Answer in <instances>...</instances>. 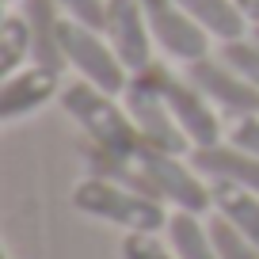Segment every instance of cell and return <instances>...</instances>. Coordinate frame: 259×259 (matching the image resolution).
Listing matches in <instances>:
<instances>
[{
	"label": "cell",
	"mask_w": 259,
	"mask_h": 259,
	"mask_svg": "<svg viewBox=\"0 0 259 259\" xmlns=\"http://www.w3.org/2000/svg\"><path fill=\"white\" fill-rule=\"evenodd\" d=\"M61 92V73L46 65H23L19 73L0 76V118L16 122L31 111H42L50 99Z\"/></svg>",
	"instance_id": "30bf717a"
},
{
	"label": "cell",
	"mask_w": 259,
	"mask_h": 259,
	"mask_svg": "<svg viewBox=\"0 0 259 259\" xmlns=\"http://www.w3.org/2000/svg\"><path fill=\"white\" fill-rule=\"evenodd\" d=\"M61 46H65V65L80 80L96 84V88L111 92V96H126L134 73L122 65V57L114 54V46L107 42L103 31H92V27H80L73 19H65Z\"/></svg>",
	"instance_id": "277c9868"
},
{
	"label": "cell",
	"mask_w": 259,
	"mask_h": 259,
	"mask_svg": "<svg viewBox=\"0 0 259 259\" xmlns=\"http://www.w3.org/2000/svg\"><path fill=\"white\" fill-rule=\"evenodd\" d=\"M218 57L229 65V69H236L248 84H255V88H259V38L251 31L218 42Z\"/></svg>",
	"instance_id": "e0dca14e"
},
{
	"label": "cell",
	"mask_w": 259,
	"mask_h": 259,
	"mask_svg": "<svg viewBox=\"0 0 259 259\" xmlns=\"http://www.w3.org/2000/svg\"><path fill=\"white\" fill-rule=\"evenodd\" d=\"M187 8V16L202 27L213 42H225V38H236V34H248V19L240 16L233 0H179Z\"/></svg>",
	"instance_id": "5bb4252c"
},
{
	"label": "cell",
	"mask_w": 259,
	"mask_h": 259,
	"mask_svg": "<svg viewBox=\"0 0 259 259\" xmlns=\"http://www.w3.org/2000/svg\"><path fill=\"white\" fill-rule=\"evenodd\" d=\"M23 65H31V27L23 12H8L0 19V76L19 73Z\"/></svg>",
	"instance_id": "2e32d148"
},
{
	"label": "cell",
	"mask_w": 259,
	"mask_h": 259,
	"mask_svg": "<svg viewBox=\"0 0 259 259\" xmlns=\"http://www.w3.org/2000/svg\"><path fill=\"white\" fill-rule=\"evenodd\" d=\"M27 27H31V61L46 65L65 73V46H61V31H65V12L57 8V0H23L19 4Z\"/></svg>",
	"instance_id": "7c38bea8"
},
{
	"label": "cell",
	"mask_w": 259,
	"mask_h": 259,
	"mask_svg": "<svg viewBox=\"0 0 259 259\" xmlns=\"http://www.w3.org/2000/svg\"><path fill=\"white\" fill-rule=\"evenodd\" d=\"M164 96H168V107H171V114H176L179 130H183V138L191 141V149L218 145V141H221V130H225V126H221V111L210 103V96H206L187 73L183 76L171 73Z\"/></svg>",
	"instance_id": "ba28073f"
},
{
	"label": "cell",
	"mask_w": 259,
	"mask_h": 259,
	"mask_svg": "<svg viewBox=\"0 0 259 259\" xmlns=\"http://www.w3.org/2000/svg\"><path fill=\"white\" fill-rule=\"evenodd\" d=\"M73 206L88 218L126 229V233H160L171 218L160 198H149L134 187H122L114 179H99V176H84L73 187Z\"/></svg>",
	"instance_id": "3957f363"
},
{
	"label": "cell",
	"mask_w": 259,
	"mask_h": 259,
	"mask_svg": "<svg viewBox=\"0 0 259 259\" xmlns=\"http://www.w3.org/2000/svg\"><path fill=\"white\" fill-rule=\"evenodd\" d=\"M168 80H171L168 65H160V61L145 65V69H138V73L130 76V88H126V96H122V103H126L130 118L138 126L145 149L191 153V141L183 138V130H179L176 114H171V107H168V96H164Z\"/></svg>",
	"instance_id": "7a4b0ae2"
},
{
	"label": "cell",
	"mask_w": 259,
	"mask_h": 259,
	"mask_svg": "<svg viewBox=\"0 0 259 259\" xmlns=\"http://www.w3.org/2000/svg\"><path fill=\"white\" fill-rule=\"evenodd\" d=\"M236 8H240V16L248 19V23H259V0H233Z\"/></svg>",
	"instance_id": "7402d4cb"
},
{
	"label": "cell",
	"mask_w": 259,
	"mask_h": 259,
	"mask_svg": "<svg viewBox=\"0 0 259 259\" xmlns=\"http://www.w3.org/2000/svg\"><path fill=\"white\" fill-rule=\"evenodd\" d=\"M187 76H191V80L210 96V103L218 107L221 114H229V118L259 114V88H255V84H248L236 69H229L218 54L187 65Z\"/></svg>",
	"instance_id": "52a82bcc"
},
{
	"label": "cell",
	"mask_w": 259,
	"mask_h": 259,
	"mask_svg": "<svg viewBox=\"0 0 259 259\" xmlns=\"http://www.w3.org/2000/svg\"><path fill=\"white\" fill-rule=\"evenodd\" d=\"M191 164L202 171L210 183H233V187H248L259 191V156L244 153L233 141H218V145H198L191 149Z\"/></svg>",
	"instance_id": "8fae6325"
},
{
	"label": "cell",
	"mask_w": 259,
	"mask_h": 259,
	"mask_svg": "<svg viewBox=\"0 0 259 259\" xmlns=\"http://www.w3.org/2000/svg\"><path fill=\"white\" fill-rule=\"evenodd\" d=\"M122 259H179L171 244H160L156 233H126L122 236Z\"/></svg>",
	"instance_id": "ffe728a7"
},
{
	"label": "cell",
	"mask_w": 259,
	"mask_h": 259,
	"mask_svg": "<svg viewBox=\"0 0 259 259\" xmlns=\"http://www.w3.org/2000/svg\"><path fill=\"white\" fill-rule=\"evenodd\" d=\"M138 164L145 168L149 183L156 187L164 206H176L187 213H206L213 210V191L210 179L191 164L187 153H160V149H145L138 156Z\"/></svg>",
	"instance_id": "5b68a950"
},
{
	"label": "cell",
	"mask_w": 259,
	"mask_h": 259,
	"mask_svg": "<svg viewBox=\"0 0 259 259\" xmlns=\"http://www.w3.org/2000/svg\"><path fill=\"white\" fill-rule=\"evenodd\" d=\"M0 259H8V255H0Z\"/></svg>",
	"instance_id": "d4e9b609"
},
{
	"label": "cell",
	"mask_w": 259,
	"mask_h": 259,
	"mask_svg": "<svg viewBox=\"0 0 259 259\" xmlns=\"http://www.w3.org/2000/svg\"><path fill=\"white\" fill-rule=\"evenodd\" d=\"M141 4H145L149 31H153V42H156L160 54H168L171 61H179L183 69L213 54L210 50L213 38L187 16V8L179 0H141Z\"/></svg>",
	"instance_id": "8992f818"
},
{
	"label": "cell",
	"mask_w": 259,
	"mask_h": 259,
	"mask_svg": "<svg viewBox=\"0 0 259 259\" xmlns=\"http://www.w3.org/2000/svg\"><path fill=\"white\" fill-rule=\"evenodd\" d=\"M4 4H23V0H4Z\"/></svg>",
	"instance_id": "cb8c5ba5"
},
{
	"label": "cell",
	"mask_w": 259,
	"mask_h": 259,
	"mask_svg": "<svg viewBox=\"0 0 259 259\" xmlns=\"http://www.w3.org/2000/svg\"><path fill=\"white\" fill-rule=\"evenodd\" d=\"M210 191H213V213L225 218L233 229H240L259 248V191L233 183H210Z\"/></svg>",
	"instance_id": "4fadbf2b"
},
{
	"label": "cell",
	"mask_w": 259,
	"mask_h": 259,
	"mask_svg": "<svg viewBox=\"0 0 259 259\" xmlns=\"http://www.w3.org/2000/svg\"><path fill=\"white\" fill-rule=\"evenodd\" d=\"M210 236H213V251H218V259H259L255 244H251L240 229H233L225 218H218V213H213V221H210Z\"/></svg>",
	"instance_id": "ac0fdd59"
},
{
	"label": "cell",
	"mask_w": 259,
	"mask_h": 259,
	"mask_svg": "<svg viewBox=\"0 0 259 259\" xmlns=\"http://www.w3.org/2000/svg\"><path fill=\"white\" fill-rule=\"evenodd\" d=\"M118 99L122 96H111V92L96 88L88 80H76L69 88H61V107L84 130V138L111 149V153H122L130 160H138L145 153V141H141L138 126L130 118L126 103H118Z\"/></svg>",
	"instance_id": "6da1fadb"
},
{
	"label": "cell",
	"mask_w": 259,
	"mask_h": 259,
	"mask_svg": "<svg viewBox=\"0 0 259 259\" xmlns=\"http://www.w3.org/2000/svg\"><path fill=\"white\" fill-rule=\"evenodd\" d=\"M248 31H251V34H255V38H259V23H251V27H248Z\"/></svg>",
	"instance_id": "603a6c76"
},
{
	"label": "cell",
	"mask_w": 259,
	"mask_h": 259,
	"mask_svg": "<svg viewBox=\"0 0 259 259\" xmlns=\"http://www.w3.org/2000/svg\"><path fill=\"white\" fill-rule=\"evenodd\" d=\"M107 42L114 46V54L122 57L130 73H138L145 65H153V31H149V16L141 0H111L107 4Z\"/></svg>",
	"instance_id": "9c48e42d"
},
{
	"label": "cell",
	"mask_w": 259,
	"mask_h": 259,
	"mask_svg": "<svg viewBox=\"0 0 259 259\" xmlns=\"http://www.w3.org/2000/svg\"><path fill=\"white\" fill-rule=\"evenodd\" d=\"M168 233V244L179 259H218L213 251V236H210V225L202 221V213H187V210H176L164 225Z\"/></svg>",
	"instance_id": "9a60e30c"
},
{
	"label": "cell",
	"mask_w": 259,
	"mask_h": 259,
	"mask_svg": "<svg viewBox=\"0 0 259 259\" xmlns=\"http://www.w3.org/2000/svg\"><path fill=\"white\" fill-rule=\"evenodd\" d=\"M107 4L111 0H57L65 19H73L80 27H92V31H107Z\"/></svg>",
	"instance_id": "d6986e66"
},
{
	"label": "cell",
	"mask_w": 259,
	"mask_h": 259,
	"mask_svg": "<svg viewBox=\"0 0 259 259\" xmlns=\"http://www.w3.org/2000/svg\"><path fill=\"white\" fill-rule=\"evenodd\" d=\"M229 141L240 145L244 153L259 156V114H248V118H236L233 130H229Z\"/></svg>",
	"instance_id": "44dd1931"
}]
</instances>
